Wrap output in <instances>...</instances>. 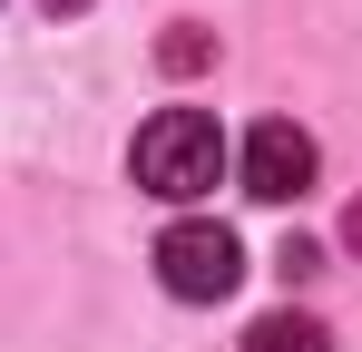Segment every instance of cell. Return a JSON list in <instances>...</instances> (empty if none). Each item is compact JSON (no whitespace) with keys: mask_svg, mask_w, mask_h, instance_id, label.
<instances>
[{"mask_svg":"<svg viewBox=\"0 0 362 352\" xmlns=\"http://www.w3.org/2000/svg\"><path fill=\"white\" fill-rule=\"evenodd\" d=\"M49 10H88V0H49Z\"/></svg>","mask_w":362,"mask_h":352,"instance_id":"obj_8","label":"cell"},{"mask_svg":"<svg viewBox=\"0 0 362 352\" xmlns=\"http://www.w3.org/2000/svg\"><path fill=\"white\" fill-rule=\"evenodd\" d=\"M167 69H206V30H177L167 40Z\"/></svg>","mask_w":362,"mask_h":352,"instance_id":"obj_6","label":"cell"},{"mask_svg":"<svg viewBox=\"0 0 362 352\" xmlns=\"http://www.w3.org/2000/svg\"><path fill=\"white\" fill-rule=\"evenodd\" d=\"M157 284L177 293V303H226L245 284V245L226 225H206V216H186V225L157 235Z\"/></svg>","mask_w":362,"mask_h":352,"instance_id":"obj_2","label":"cell"},{"mask_svg":"<svg viewBox=\"0 0 362 352\" xmlns=\"http://www.w3.org/2000/svg\"><path fill=\"white\" fill-rule=\"evenodd\" d=\"M343 245H353V254H362V196H353V206H343Z\"/></svg>","mask_w":362,"mask_h":352,"instance_id":"obj_7","label":"cell"},{"mask_svg":"<svg viewBox=\"0 0 362 352\" xmlns=\"http://www.w3.org/2000/svg\"><path fill=\"white\" fill-rule=\"evenodd\" d=\"M274 274H284V284H303V274H323V254H313V245H303V235H294V245L274 254Z\"/></svg>","mask_w":362,"mask_h":352,"instance_id":"obj_5","label":"cell"},{"mask_svg":"<svg viewBox=\"0 0 362 352\" xmlns=\"http://www.w3.org/2000/svg\"><path fill=\"white\" fill-rule=\"evenodd\" d=\"M313 167H323V147L303 137L294 117H264V127L245 137V196H255V206H294L303 186H313Z\"/></svg>","mask_w":362,"mask_h":352,"instance_id":"obj_3","label":"cell"},{"mask_svg":"<svg viewBox=\"0 0 362 352\" xmlns=\"http://www.w3.org/2000/svg\"><path fill=\"white\" fill-rule=\"evenodd\" d=\"M127 176H137L147 196H167V206H196V196L226 176V127L206 108H157L137 127V147H127Z\"/></svg>","mask_w":362,"mask_h":352,"instance_id":"obj_1","label":"cell"},{"mask_svg":"<svg viewBox=\"0 0 362 352\" xmlns=\"http://www.w3.org/2000/svg\"><path fill=\"white\" fill-rule=\"evenodd\" d=\"M235 352H333V333H323L313 313H264V323H255Z\"/></svg>","mask_w":362,"mask_h":352,"instance_id":"obj_4","label":"cell"}]
</instances>
